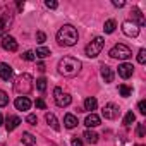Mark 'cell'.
Wrapping results in <instances>:
<instances>
[{"mask_svg": "<svg viewBox=\"0 0 146 146\" xmlns=\"http://www.w3.org/2000/svg\"><path fill=\"white\" fill-rule=\"evenodd\" d=\"M26 122H28V124H31V125H36V122H38V117H36L35 113H29V115L26 117Z\"/></svg>", "mask_w": 146, "mask_h": 146, "instance_id": "4dcf8cb0", "label": "cell"}, {"mask_svg": "<svg viewBox=\"0 0 146 146\" xmlns=\"http://www.w3.org/2000/svg\"><path fill=\"white\" fill-rule=\"evenodd\" d=\"M78 38H79L78 29L74 26H70V24H64L57 31V43L60 46H72V45H76Z\"/></svg>", "mask_w": 146, "mask_h": 146, "instance_id": "7a4b0ae2", "label": "cell"}, {"mask_svg": "<svg viewBox=\"0 0 146 146\" xmlns=\"http://www.w3.org/2000/svg\"><path fill=\"white\" fill-rule=\"evenodd\" d=\"M7 103H9V96H7V93L0 90V107H7Z\"/></svg>", "mask_w": 146, "mask_h": 146, "instance_id": "83f0119b", "label": "cell"}, {"mask_svg": "<svg viewBox=\"0 0 146 146\" xmlns=\"http://www.w3.org/2000/svg\"><path fill=\"white\" fill-rule=\"evenodd\" d=\"M38 70H40V72H43V70H45V64H43V62H40V64H38Z\"/></svg>", "mask_w": 146, "mask_h": 146, "instance_id": "f35d334b", "label": "cell"}, {"mask_svg": "<svg viewBox=\"0 0 146 146\" xmlns=\"http://www.w3.org/2000/svg\"><path fill=\"white\" fill-rule=\"evenodd\" d=\"M19 124H21V119L17 115H9L5 119V129H7V132H12Z\"/></svg>", "mask_w": 146, "mask_h": 146, "instance_id": "4fadbf2b", "label": "cell"}, {"mask_svg": "<svg viewBox=\"0 0 146 146\" xmlns=\"http://www.w3.org/2000/svg\"><path fill=\"white\" fill-rule=\"evenodd\" d=\"M137 107H139V112L144 115V113H146V102H144V100H141V102L137 103Z\"/></svg>", "mask_w": 146, "mask_h": 146, "instance_id": "d590c367", "label": "cell"}, {"mask_svg": "<svg viewBox=\"0 0 146 146\" xmlns=\"http://www.w3.org/2000/svg\"><path fill=\"white\" fill-rule=\"evenodd\" d=\"M35 105H36L38 108H41V110H45V108H46V103H45V100H43V98H38V100L35 102Z\"/></svg>", "mask_w": 146, "mask_h": 146, "instance_id": "d6a6232c", "label": "cell"}, {"mask_svg": "<svg viewBox=\"0 0 146 146\" xmlns=\"http://www.w3.org/2000/svg\"><path fill=\"white\" fill-rule=\"evenodd\" d=\"M12 78V67L5 62L0 64V79H4V81H9Z\"/></svg>", "mask_w": 146, "mask_h": 146, "instance_id": "5bb4252c", "label": "cell"}, {"mask_svg": "<svg viewBox=\"0 0 146 146\" xmlns=\"http://www.w3.org/2000/svg\"><path fill=\"white\" fill-rule=\"evenodd\" d=\"M31 90H33V78H31V74L24 72V74H19L14 79V91L19 93L21 96L31 93Z\"/></svg>", "mask_w": 146, "mask_h": 146, "instance_id": "3957f363", "label": "cell"}, {"mask_svg": "<svg viewBox=\"0 0 146 146\" xmlns=\"http://www.w3.org/2000/svg\"><path fill=\"white\" fill-rule=\"evenodd\" d=\"M100 117L96 115V113H90L88 117H86V120H84V124L88 125V127H96V125H100Z\"/></svg>", "mask_w": 146, "mask_h": 146, "instance_id": "ffe728a7", "label": "cell"}, {"mask_svg": "<svg viewBox=\"0 0 146 146\" xmlns=\"http://www.w3.org/2000/svg\"><path fill=\"white\" fill-rule=\"evenodd\" d=\"M102 115H103L105 119H108V120H115V119L120 115V108H119L115 103H107V105L103 107V110H102Z\"/></svg>", "mask_w": 146, "mask_h": 146, "instance_id": "52a82bcc", "label": "cell"}, {"mask_svg": "<svg viewBox=\"0 0 146 146\" xmlns=\"http://www.w3.org/2000/svg\"><path fill=\"white\" fill-rule=\"evenodd\" d=\"M36 40H38V43H40V45H43V43H45V40H46V35H45L43 31H38V33H36Z\"/></svg>", "mask_w": 146, "mask_h": 146, "instance_id": "1f68e13d", "label": "cell"}, {"mask_svg": "<svg viewBox=\"0 0 146 146\" xmlns=\"http://www.w3.org/2000/svg\"><path fill=\"white\" fill-rule=\"evenodd\" d=\"M132 72H134V67H132V64H120L119 65V76L122 78V79H129L131 76H132Z\"/></svg>", "mask_w": 146, "mask_h": 146, "instance_id": "7c38bea8", "label": "cell"}, {"mask_svg": "<svg viewBox=\"0 0 146 146\" xmlns=\"http://www.w3.org/2000/svg\"><path fill=\"white\" fill-rule=\"evenodd\" d=\"M103 46H105V40H103L102 36H96L91 43H88V45H86L84 52H86V55H88L90 58H95V57H98V55L102 53Z\"/></svg>", "mask_w": 146, "mask_h": 146, "instance_id": "277c9868", "label": "cell"}, {"mask_svg": "<svg viewBox=\"0 0 146 146\" xmlns=\"http://www.w3.org/2000/svg\"><path fill=\"white\" fill-rule=\"evenodd\" d=\"M137 62H139V64H144V62H146V50H144V48H141V50L137 52Z\"/></svg>", "mask_w": 146, "mask_h": 146, "instance_id": "f1b7e54d", "label": "cell"}, {"mask_svg": "<svg viewBox=\"0 0 146 146\" xmlns=\"http://www.w3.org/2000/svg\"><path fill=\"white\" fill-rule=\"evenodd\" d=\"M115 28H117V23H115L113 19H108V21H105V24H103V29H105V33H107V35L113 33V31H115Z\"/></svg>", "mask_w": 146, "mask_h": 146, "instance_id": "603a6c76", "label": "cell"}, {"mask_svg": "<svg viewBox=\"0 0 146 146\" xmlns=\"http://www.w3.org/2000/svg\"><path fill=\"white\" fill-rule=\"evenodd\" d=\"M136 132H137V136H139V137H144V124H137Z\"/></svg>", "mask_w": 146, "mask_h": 146, "instance_id": "836d02e7", "label": "cell"}, {"mask_svg": "<svg viewBox=\"0 0 146 146\" xmlns=\"http://www.w3.org/2000/svg\"><path fill=\"white\" fill-rule=\"evenodd\" d=\"M0 45H2V48H4V50H7V52H16V50H17V41H16V38L7 36V35L2 38Z\"/></svg>", "mask_w": 146, "mask_h": 146, "instance_id": "30bf717a", "label": "cell"}, {"mask_svg": "<svg viewBox=\"0 0 146 146\" xmlns=\"http://www.w3.org/2000/svg\"><path fill=\"white\" fill-rule=\"evenodd\" d=\"M100 72H102V78L105 79V83H112V81H113V78H115L113 70H112L108 65H105V64L100 67Z\"/></svg>", "mask_w": 146, "mask_h": 146, "instance_id": "9a60e30c", "label": "cell"}, {"mask_svg": "<svg viewBox=\"0 0 146 146\" xmlns=\"http://www.w3.org/2000/svg\"><path fill=\"white\" fill-rule=\"evenodd\" d=\"M108 55H110L112 58L127 60V58H131V57H132V52H131V48H129V46H125V45L119 43V45H115V46L108 52Z\"/></svg>", "mask_w": 146, "mask_h": 146, "instance_id": "5b68a950", "label": "cell"}, {"mask_svg": "<svg viewBox=\"0 0 146 146\" xmlns=\"http://www.w3.org/2000/svg\"><path fill=\"white\" fill-rule=\"evenodd\" d=\"M23 58L28 60V62H33V60L36 58V55H35V52H24V53H23Z\"/></svg>", "mask_w": 146, "mask_h": 146, "instance_id": "f546056e", "label": "cell"}, {"mask_svg": "<svg viewBox=\"0 0 146 146\" xmlns=\"http://www.w3.org/2000/svg\"><path fill=\"white\" fill-rule=\"evenodd\" d=\"M96 107H98L96 98L90 96V98H86V100H84V107H83V110H86V112H91V113H93V110H96Z\"/></svg>", "mask_w": 146, "mask_h": 146, "instance_id": "e0dca14e", "label": "cell"}, {"mask_svg": "<svg viewBox=\"0 0 146 146\" xmlns=\"http://www.w3.org/2000/svg\"><path fill=\"white\" fill-rule=\"evenodd\" d=\"M134 120H136V115H134L132 112H127L125 117H124V125H131Z\"/></svg>", "mask_w": 146, "mask_h": 146, "instance_id": "4316f807", "label": "cell"}, {"mask_svg": "<svg viewBox=\"0 0 146 146\" xmlns=\"http://www.w3.org/2000/svg\"><path fill=\"white\" fill-rule=\"evenodd\" d=\"M132 19L136 21L134 24H136L137 28H139V26H144V23H146V21H144V17H143V14H141V11H139L137 7H134V9H132Z\"/></svg>", "mask_w": 146, "mask_h": 146, "instance_id": "ac0fdd59", "label": "cell"}, {"mask_svg": "<svg viewBox=\"0 0 146 146\" xmlns=\"http://www.w3.org/2000/svg\"><path fill=\"white\" fill-rule=\"evenodd\" d=\"M36 88H38L40 93H45V91H46V79H45V78H40V79L36 81Z\"/></svg>", "mask_w": 146, "mask_h": 146, "instance_id": "484cf974", "label": "cell"}, {"mask_svg": "<svg viewBox=\"0 0 146 146\" xmlns=\"http://www.w3.org/2000/svg\"><path fill=\"white\" fill-rule=\"evenodd\" d=\"M78 124H79V122H78V117H76V115H72V113H65V115H64V125H65L67 129H74Z\"/></svg>", "mask_w": 146, "mask_h": 146, "instance_id": "2e32d148", "label": "cell"}, {"mask_svg": "<svg viewBox=\"0 0 146 146\" xmlns=\"http://www.w3.org/2000/svg\"><path fill=\"white\" fill-rule=\"evenodd\" d=\"M38 58H46L48 55H50V48H46V46H40V48H36V53H35Z\"/></svg>", "mask_w": 146, "mask_h": 146, "instance_id": "cb8c5ba5", "label": "cell"}, {"mask_svg": "<svg viewBox=\"0 0 146 146\" xmlns=\"http://www.w3.org/2000/svg\"><path fill=\"white\" fill-rule=\"evenodd\" d=\"M57 67H58V72H60L62 76H65V78H74V76L79 74L83 64H81V60H78L74 57H64V58L58 60V65Z\"/></svg>", "mask_w": 146, "mask_h": 146, "instance_id": "6da1fadb", "label": "cell"}, {"mask_svg": "<svg viewBox=\"0 0 146 146\" xmlns=\"http://www.w3.org/2000/svg\"><path fill=\"white\" fill-rule=\"evenodd\" d=\"M119 93H120V96H124V98H127V96H131V93H132V90H131L129 86H125V84H120V86H119Z\"/></svg>", "mask_w": 146, "mask_h": 146, "instance_id": "d4e9b609", "label": "cell"}, {"mask_svg": "<svg viewBox=\"0 0 146 146\" xmlns=\"http://www.w3.org/2000/svg\"><path fill=\"white\" fill-rule=\"evenodd\" d=\"M112 4H113V7H124L125 5V2H117V0H113Z\"/></svg>", "mask_w": 146, "mask_h": 146, "instance_id": "74e56055", "label": "cell"}, {"mask_svg": "<svg viewBox=\"0 0 146 146\" xmlns=\"http://www.w3.org/2000/svg\"><path fill=\"white\" fill-rule=\"evenodd\" d=\"M84 139H86L90 144H96V143H98V134H96L95 131H90V129H88V131L84 132Z\"/></svg>", "mask_w": 146, "mask_h": 146, "instance_id": "7402d4cb", "label": "cell"}, {"mask_svg": "<svg viewBox=\"0 0 146 146\" xmlns=\"http://www.w3.org/2000/svg\"><path fill=\"white\" fill-rule=\"evenodd\" d=\"M23 144H26V146H35V143H36V137L31 134V132H23Z\"/></svg>", "mask_w": 146, "mask_h": 146, "instance_id": "44dd1931", "label": "cell"}, {"mask_svg": "<svg viewBox=\"0 0 146 146\" xmlns=\"http://www.w3.org/2000/svg\"><path fill=\"white\" fill-rule=\"evenodd\" d=\"M17 9L23 11V9H24V2H17Z\"/></svg>", "mask_w": 146, "mask_h": 146, "instance_id": "ab89813d", "label": "cell"}, {"mask_svg": "<svg viewBox=\"0 0 146 146\" xmlns=\"http://www.w3.org/2000/svg\"><path fill=\"white\" fill-rule=\"evenodd\" d=\"M2 122H4V119H2V115H0V125H2Z\"/></svg>", "mask_w": 146, "mask_h": 146, "instance_id": "60d3db41", "label": "cell"}, {"mask_svg": "<svg viewBox=\"0 0 146 146\" xmlns=\"http://www.w3.org/2000/svg\"><path fill=\"white\" fill-rule=\"evenodd\" d=\"M14 105H16V108H17V110L26 112V110H29V108H31V100H29L28 96H17V98H16V102H14Z\"/></svg>", "mask_w": 146, "mask_h": 146, "instance_id": "8fae6325", "label": "cell"}, {"mask_svg": "<svg viewBox=\"0 0 146 146\" xmlns=\"http://www.w3.org/2000/svg\"><path fill=\"white\" fill-rule=\"evenodd\" d=\"M45 5H46L48 9H57V7H58V4L55 2V0H46V2H45Z\"/></svg>", "mask_w": 146, "mask_h": 146, "instance_id": "e575fe53", "label": "cell"}, {"mask_svg": "<svg viewBox=\"0 0 146 146\" xmlns=\"http://www.w3.org/2000/svg\"><path fill=\"white\" fill-rule=\"evenodd\" d=\"M45 120L48 122V125H50V127H52L53 131H60V125H58V120H57V117H55L53 113H50V112H48V113L45 115Z\"/></svg>", "mask_w": 146, "mask_h": 146, "instance_id": "d6986e66", "label": "cell"}, {"mask_svg": "<svg viewBox=\"0 0 146 146\" xmlns=\"http://www.w3.org/2000/svg\"><path fill=\"white\" fill-rule=\"evenodd\" d=\"M70 144H72V146H84L79 137H72V139H70Z\"/></svg>", "mask_w": 146, "mask_h": 146, "instance_id": "8d00e7d4", "label": "cell"}, {"mask_svg": "<svg viewBox=\"0 0 146 146\" xmlns=\"http://www.w3.org/2000/svg\"><path fill=\"white\" fill-rule=\"evenodd\" d=\"M122 33L129 38H136L139 35V28L132 23V21H124L122 23Z\"/></svg>", "mask_w": 146, "mask_h": 146, "instance_id": "ba28073f", "label": "cell"}, {"mask_svg": "<svg viewBox=\"0 0 146 146\" xmlns=\"http://www.w3.org/2000/svg\"><path fill=\"white\" fill-rule=\"evenodd\" d=\"M53 100H55L57 107H60V108L69 107V105L72 103L70 95H69V93H64V91H62V88H55V90H53Z\"/></svg>", "mask_w": 146, "mask_h": 146, "instance_id": "8992f818", "label": "cell"}, {"mask_svg": "<svg viewBox=\"0 0 146 146\" xmlns=\"http://www.w3.org/2000/svg\"><path fill=\"white\" fill-rule=\"evenodd\" d=\"M11 24H12V14L4 11L2 14H0V36L11 28Z\"/></svg>", "mask_w": 146, "mask_h": 146, "instance_id": "9c48e42d", "label": "cell"}]
</instances>
